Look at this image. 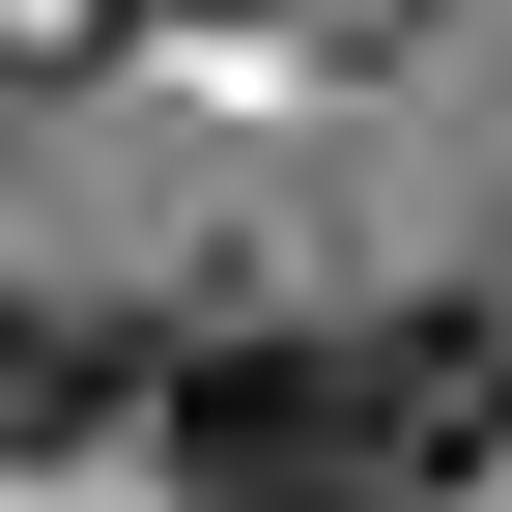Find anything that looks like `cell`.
Instances as JSON below:
<instances>
[{
  "instance_id": "1",
  "label": "cell",
  "mask_w": 512,
  "mask_h": 512,
  "mask_svg": "<svg viewBox=\"0 0 512 512\" xmlns=\"http://www.w3.org/2000/svg\"><path fill=\"white\" fill-rule=\"evenodd\" d=\"M171 512H427L456 456H512V313H285V342L171 370Z\"/></svg>"
},
{
  "instance_id": "2",
  "label": "cell",
  "mask_w": 512,
  "mask_h": 512,
  "mask_svg": "<svg viewBox=\"0 0 512 512\" xmlns=\"http://www.w3.org/2000/svg\"><path fill=\"white\" fill-rule=\"evenodd\" d=\"M86 399H114V342H86V313H0V456H57Z\"/></svg>"
}]
</instances>
